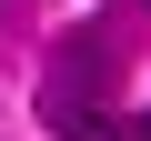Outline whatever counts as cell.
I'll list each match as a JSON object with an SVG mask.
<instances>
[{"label":"cell","mask_w":151,"mask_h":141,"mask_svg":"<svg viewBox=\"0 0 151 141\" xmlns=\"http://www.w3.org/2000/svg\"><path fill=\"white\" fill-rule=\"evenodd\" d=\"M50 131H60V141H111V121H101V111H81L70 91H50Z\"/></svg>","instance_id":"cell-1"},{"label":"cell","mask_w":151,"mask_h":141,"mask_svg":"<svg viewBox=\"0 0 151 141\" xmlns=\"http://www.w3.org/2000/svg\"><path fill=\"white\" fill-rule=\"evenodd\" d=\"M131 141H151V111H141V121H131Z\"/></svg>","instance_id":"cell-2"}]
</instances>
